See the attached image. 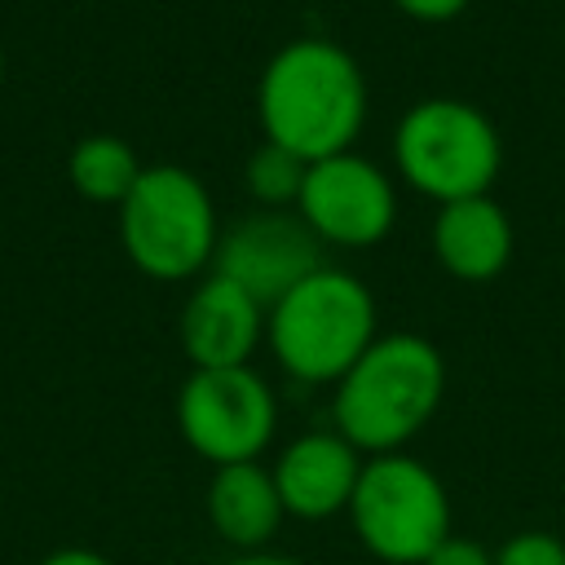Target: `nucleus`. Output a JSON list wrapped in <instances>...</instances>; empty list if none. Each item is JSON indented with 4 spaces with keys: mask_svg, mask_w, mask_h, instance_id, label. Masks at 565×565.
I'll list each match as a JSON object with an SVG mask.
<instances>
[{
    "mask_svg": "<svg viewBox=\"0 0 565 565\" xmlns=\"http://www.w3.org/2000/svg\"><path fill=\"white\" fill-rule=\"evenodd\" d=\"M366 106V75L358 57L322 35L282 44L256 84V119L265 141L300 154L305 163L353 150Z\"/></svg>",
    "mask_w": 565,
    "mask_h": 565,
    "instance_id": "nucleus-1",
    "label": "nucleus"
},
{
    "mask_svg": "<svg viewBox=\"0 0 565 565\" xmlns=\"http://www.w3.org/2000/svg\"><path fill=\"white\" fill-rule=\"evenodd\" d=\"M446 397V358L428 335L388 331L331 388V428L358 455L406 450Z\"/></svg>",
    "mask_w": 565,
    "mask_h": 565,
    "instance_id": "nucleus-2",
    "label": "nucleus"
},
{
    "mask_svg": "<svg viewBox=\"0 0 565 565\" xmlns=\"http://www.w3.org/2000/svg\"><path fill=\"white\" fill-rule=\"evenodd\" d=\"M371 287L335 265H318L282 300L265 309V349L296 384H340V375L375 340Z\"/></svg>",
    "mask_w": 565,
    "mask_h": 565,
    "instance_id": "nucleus-3",
    "label": "nucleus"
},
{
    "mask_svg": "<svg viewBox=\"0 0 565 565\" xmlns=\"http://www.w3.org/2000/svg\"><path fill=\"white\" fill-rule=\"evenodd\" d=\"M344 516L358 547L380 565H424L455 534L446 481L411 450L371 455Z\"/></svg>",
    "mask_w": 565,
    "mask_h": 565,
    "instance_id": "nucleus-4",
    "label": "nucleus"
},
{
    "mask_svg": "<svg viewBox=\"0 0 565 565\" xmlns=\"http://www.w3.org/2000/svg\"><path fill=\"white\" fill-rule=\"evenodd\" d=\"M119 243L154 282H185L203 274L221 243L207 185L181 163L141 168L132 194L119 203Z\"/></svg>",
    "mask_w": 565,
    "mask_h": 565,
    "instance_id": "nucleus-5",
    "label": "nucleus"
},
{
    "mask_svg": "<svg viewBox=\"0 0 565 565\" xmlns=\"http://www.w3.org/2000/svg\"><path fill=\"white\" fill-rule=\"evenodd\" d=\"M393 163L411 190L441 207L490 194L503 168V141L481 106L463 97H424L397 119Z\"/></svg>",
    "mask_w": 565,
    "mask_h": 565,
    "instance_id": "nucleus-6",
    "label": "nucleus"
},
{
    "mask_svg": "<svg viewBox=\"0 0 565 565\" xmlns=\"http://www.w3.org/2000/svg\"><path fill=\"white\" fill-rule=\"evenodd\" d=\"M177 433L212 468L256 463L278 437V393L256 366L190 371L177 388Z\"/></svg>",
    "mask_w": 565,
    "mask_h": 565,
    "instance_id": "nucleus-7",
    "label": "nucleus"
},
{
    "mask_svg": "<svg viewBox=\"0 0 565 565\" xmlns=\"http://www.w3.org/2000/svg\"><path fill=\"white\" fill-rule=\"evenodd\" d=\"M296 216L318 234V243L375 247L388 238L397 221V190L375 159L344 150L309 163L296 199Z\"/></svg>",
    "mask_w": 565,
    "mask_h": 565,
    "instance_id": "nucleus-8",
    "label": "nucleus"
},
{
    "mask_svg": "<svg viewBox=\"0 0 565 565\" xmlns=\"http://www.w3.org/2000/svg\"><path fill=\"white\" fill-rule=\"evenodd\" d=\"M322 265L318 234L296 212H252L221 234L212 274L238 282L265 309Z\"/></svg>",
    "mask_w": 565,
    "mask_h": 565,
    "instance_id": "nucleus-9",
    "label": "nucleus"
},
{
    "mask_svg": "<svg viewBox=\"0 0 565 565\" xmlns=\"http://www.w3.org/2000/svg\"><path fill=\"white\" fill-rule=\"evenodd\" d=\"M366 455H358L335 428H309L282 441L278 459L269 463V477L278 486L282 512L291 521L318 525L349 512L353 486L362 477Z\"/></svg>",
    "mask_w": 565,
    "mask_h": 565,
    "instance_id": "nucleus-10",
    "label": "nucleus"
},
{
    "mask_svg": "<svg viewBox=\"0 0 565 565\" xmlns=\"http://www.w3.org/2000/svg\"><path fill=\"white\" fill-rule=\"evenodd\" d=\"M177 335L194 371L252 366V353L265 344V305L252 300L238 282L207 274L190 291L177 318Z\"/></svg>",
    "mask_w": 565,
    "mask_h": 565,
    "instance_id": "nucleus-11",
    "label": "nucleus"
},
{
    "mask_svg": "<svg viewBox=\"0 0 565 565\" xmlns=\"http://www.w3.org/2000/svg\"><path fill=\"white\" fill-rule=\"evenodd\" d=\"M512 247H516L512 221L490 194L441 203L433 216V256L459 282L499 278L512 260Z\"/></svg>",
    "mask_w": 565,
    "mask_h": 565,
    "instance_id": "nucleus-12",
    "label": "nucleus"
},
{
    "mask_svg": "<svg viewBox=\"0 0 565 565\" xmlns=\"http://www.w3.org/2000/svg\"><path fill=\"white\" fill-rule=\"evenodd\" d=\"M203 508H207L212 534L225 547H234V556L238 552H265L274 543V534L282 530V521H287L278 486H274V477L260 459L212 468Z\"/></svg>",
    "mask_w": 565,
    "mask_h": 565,
    "instance_id": "nucleus-13",
    "label": "nucleus"
},
{
    "mask_svg": "<svg viewBox=\"0 0 565 565\" xmlns=\"http://www.w3.org/2000/svg\"><path fill=\"white\" fill-rule=\"evenodd\" d=\"M66 177H71V185H75L88 203H115V207H119V203L132 194L137 177H141V159H137V150H132L124 137H115V132H93V137H84V141L71 150Z\"/></svg>",
    "mask_w": 565,
    "mask_h": 565,
    "instance_id": "nucleus-14",
    "label": "nucleus"
},
{
    "mask_svg": "<svg viewBox=\"0 0 565 565\" xmlns=\"http://www.w3.org/2000/svg\"><path fill=\"white\" fill-rule=\"evenodd\" d=\"M305 172H309V163H305L300 154L260 141V146L252 150L247 168H243V185H247V194H252L265 212H282V207H296L300 185H305Z\"/></svg>",
    "mask_w": 565,
    "mask_h": 565,
    "instance_id": "nucleus-15",
    "label": "nucleus"
},
{
    "mask_svg": "<svg viewBox=\"0 0 565 565\" xmlns=\"http://www.w3.org/2000/svg\"><path fill=\"white\" fill-rule=\"evenodd\" d=\"M494 565H565V539L552 530H516L494 547Z\"/></svg>",
    "mask_w": 565,
    "mask_h": 565,
    "instance_id": "nucleus-16",
    "label": "nucleus"
},
{
    "mask_svg": "<svg viewBox=\"0 0 565 565\" xmlns=\"http://www.w3.org/2000/svg\"><path fill=\"white\" fill-rule=\"evenodd\" d=\"M424 565H494V547L472 534H450Z\"/></svg>",
    "mask_w": 565,
    "mask_h": 565,
    "instance_id": "nucleus-17",
    "label": "nucleus"
},
{
    "mask_svg": "<svg viewBox=\"0 0 565 565\" xmlns=\"http://www.w3.org/2000/svg\"><path fill=\"white\" fill-rule=\"evenodd\" d=\"M393 4L415 22H450L468 9V0H393Z\"/></svg>",
    "mask_w": 565,
    "mask_h": 565,
    "instance_id": "nucleus-18",
    "label": "nucleus"
},
{
    "mask_svg": "<svg viewBox=\"0 0 565 565\" xmlns=\"http://www.w3.org/2000/svg\"><path fill=\"white\" fill-rule=\"evenodd\" d=\"M40 565H115V561H110V556H102L97 547H79V543H71V547L49 552Z\"/></svg>",
    "mask_w": 565,
    "mask_h": 565,
    "instance_id": "nucleus-19",
    "label": "nucleus"
},
{
    "mask_svg": "<svg viewBox=\"0 0 565 565\" xmlns=\"http://www.w3.org/2000/svg\"><path fill=\"white\" fill-rule=\"evenodd\" d=\"M221 565H305V561H300V556H287V552L265 547V552H238V556H230V561H221Z\"/></svg>",
    "mask_w": 565,
    "mask_h": 565,
    "instance_id": "nucleus-20",
    "label": "nucleus"
},
{
    "mask_svg": "<svg viewBox=\"0 0 565 565\" xmlns=\"http://www.w3.org/2000/svg\"><path fill=\"white\" fill-rule=\"evenodd\" d=\"M0 79H4V53H0Z\"/></svg>",
    "mask_w": 565,
    "mask_h": 565,
    "instance_id": "nucleus-21",
    "label": "nucleus"
}]
</instances>
